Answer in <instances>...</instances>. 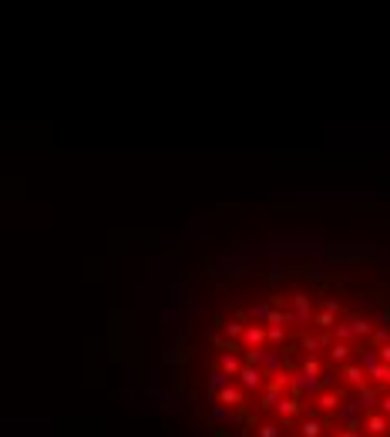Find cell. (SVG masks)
I'll list each match as a JSON object with an SVG mask.
<instances>
[{
    "instance_id": "obj_1",
    "label": "cell",
    "mask_w": 390,
    "mask_h": 437,
    "mask_svg": "<svg viewBox=\"0 0 390 437\" xmlns=\"http://www.w3.org/2000/svg\"><path fill=\"white\" fill-rule=\"evenodd\" d=\"M236 377H239V383L246 387V390H256V387L262 383V370H259V367H252V363H246Z\"/></svg>"
},
{
    "instance_id": "obj_2",
    "label": "cell",
    "mask_w": 390,
    "mask_h": 437,
    "mask_svg": "<svg viewBox=\"0 0 390 437\" xmlns=\"http://www.w3.org/2000/svg\"><path fill=\"white\" fill-rule=\"evenodd\" d=\"M363 427L370 430V434H387V430H390V414H383V410H380V414H370Z\"/></svg>"
},
{
    "instance_id": "obj_3",
    "label": "cell",
    "mask_w": 390,
    "mask_h": 437,
    "mask_svg": "<svg viewBox=\"0 0 390 437\" xmlns=\"http://www.w3.org/2000/svg\"><path fill=\"white\" fill-rule=\"evenodd\" d=\"M219 400L229 404V407H239V404H242V390H236V387H222V390H219Z\"/></svg>"
},
{
    "instance_id": "obj_4",
    "label": "cell",
    "mask_w": 390,
    "mask_h": 437,
    "mask_svg": "<svg viewBox=\"0 0 390 437\" xmlns=\"http://www.w3.org/2000/svg\"><path fill=\"white\" fill-rule=\"evenodd\" d=\"M219 370H225L229 377H236V373H239L242 367H239V360H236L232 353H222V360H219Z\"/></svg>"
},
{
    "instance_id": "obj_5",
    "label": "cell",
    "mask_w": 390,
    "mask_h": 437,
    "mask_svg": "<svg viewBox=\"0 0 390 437\" xmlns=\"http://www.w3.org/2000/svg\"><path fill=\"white\" fill-rule=\"evenodd\" d=\"M346 356H350V346H346L343 340H340V343H333V346H330V360H333V363H343Z\"/></svg>"
},
{
    "instance_id": "obj_6",
    "label": "cell",
    "mask_w": 390,
    "mask_h": 437,
    "mask_svg": "<svg viewBox=\"0 0 390 437\" xmlns=\"http://www.w3.org/2000/svg\"><path fill=\"white\" fill-rule=\"evenodd\" d=\"M299 434H303V437H320V434H323V427H320V420H303Z\"/></svg>"
},
{
    "instance_id": "obj_7",
    "label": "cell",
    "mask_w": 390,
    "mask_h": 437,
    "mask_svg": "<svg viewBox=\"0 0 390 437\" xmlns=\"http://www.w3.org/2000/svg\"><path fill=\"white\" fill-rule=\"evenodd\" d=\"M316 404H320V407H323V410H333L336 404H340V397H333V393H323V397L316 400Z\"/></svg>"
},
{
    "instance_id": "obj_8",
    "label": "cell",
    "mask_w": 390,
    "mask_h": 437,
    "mask_svg": "<svg viewBox=\"0 0 390 437\" xmlns=\"http://www.w3.org/2000/svg\"><path fill=\"white\" fill-rule=\"evenodd\" d=\"M259 437H279V427H272V424H262V427H259Z\"/></svg>"
},
{
    "instance_id": "obj_9",
    "label": "cell",
    "mask_w": 390,
    "mask_h": 437,
    "mask_svg": "<svg viewBox=\"0 0 390 437\" xmlns=\"http://www.w3.org/2000/svg\"><path fill=\"white\" fill-rule=\"evenodd\" d=\"M380 410H383V414H390V393H383V397H380Z\"/></svg>"
},
{
    "instance_id": "obj_10",
    "label": "cell",
    "mask_w": 390,
    "mask_h": 437,
    "mask_svg": "<svg viewBox=\"0 0 390 437\" xmlns=\"http://www.w3.org/2000/svg\"><path fill=\"white\" fill-rule=\"evenodd\" d=\"M336 437H357V430H346V434H336Z\"/></svg>"
}]
</instances>
